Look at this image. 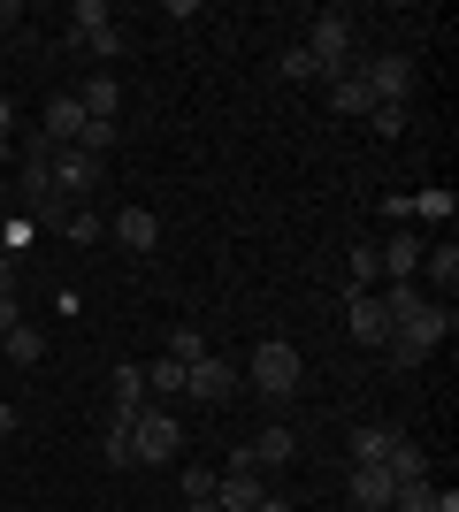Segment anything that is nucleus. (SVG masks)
Instances as JSON below:
<instances>
[{"instance_id":"1","label":"nucleus","mask_w":459,"mask_h":512,"mask_svg":"<svg viewBox=\"0 0 459 512\" xmlns=\"http://www.w3.org/2000/svg\"><path fill=\"white\" fill-rule=\"evenodd\" d=\"M299 375H306V360H299V344H284V337H261V344H253V360H245V383L261 390L268 406L299 398Z\"/></svg>"},{"instance_id":"2","label":"nucleus","mask_w":459,"mask_h":512,"mask_svg":"<svg viewBox=\"0 0 459 512\" xmlns=\"http://www.w3.org/2000/svg\"><path fill=\"white\" fill-rule=\"evenodd\" d=\"M69 46H85V54H100V62H115V54L131 46V31L115 23L108 0H77V8H69Z\"/></svg>"},{"instance_id":"3","label":"nucleus","mask_w":459,"mask_h":512,"mask_svg":"<svg viewBox=\"0 0 459 512\" xmlns=\"http://www.w3.org/2000/svg\"><path fill=\"white\" fill-rule=\"evenodd\" d=\"M306 62H314V77H337V69H352V16L345 8H322V23L306 31Z\"/></svg>"},{"instance_id":"4","label":"nucleus","mask_w":459,"mask_h":512,"mask_svg":"<svg viewBox=\"0 0 459 512\" xmlns=\"http://www.w3.org/2000/svg\"><path fill=\"white\" fill-rule=\"evenodd\" d=\"M131 451H138V467H169L176 451H184V428H176V413L146 406V413L131 421Z\"/></svg>"},{"instance_id":"5","label":"nucleus","mask_w":459,"mask_h":512,"mask_svg":"<svg viewBox=\"0 0 459 512\" xmlns=\"http://www.w3.org/2000/svg\"><path fill=\"white\" fill-rule=\"evenodd\" d=\"M360 85H368L375 107H406V92H414V62H406V54H360Z\"/></svg>"},{"instance_id":"6","label":"nucleus","mask_w":459,"mask_h":512,"mask_svg":"<svg viewBox=\"0 0 459 512\" xmlns=\"http://www.w3.org/2000/svg\"><path fill=\"white\" fill-rule=\"evenodd\" d=\"M100 192V161L77 146H54V199H69V207H85V199Z\"/></svg>"},{"instance_id":"7","label":"nucleus","mask_w":459,"mask_h":512,"mask_svg":"<svg viewBox=\"0 0 459 512\" xmlns=\"http://www.w3.org/2000/svg\"><path fill=\"white\" fill-rule=\"evenodd\" d=\"M261 497H268V490H261V467H253L245 451H230V467L215 474V505H222V512H253Z\"/></svg>"},{"instance_id":"8","label":"nucleus","mask_w":459,"mask_h":512,"mask_svg":"<svg viewBox=\"0 0 459 512\" xmlns=\"http://www.w3.org/2000/svg\"><path fill=\"white\" fill-rule=\"evenodd\" d=\"M184 398H199V406H222V398H238V367L222 360V352L192 360V375H184Z\"/></svg>"},{"instance_id":"9","label":"nucleus","mask_w":459,"mask_h":512,"mask_svg":"<svg viewBox=\"0 0 459 512\" xmlns=\"http://www.w3.org/2000/svg\"><path fill=\"white\" fill-rule=\"evenodd\" d=\"M345 329L360 344H391V314H383V291H345Z\"/></svg>"},{"instance_id":"10","label":"nucleus","mask_w":459,"mask_h":512,"mask_svg":"<svg viewBox=\"0 0 459 512\" xmlns=\"http://www.w3.org/2000/svg\"><path fill=\"white\" fill-rule=\"evenodd\" d=\"M138 413H146V367H131V360H123V367L108 375V421H123V428H131Z\"/></svg>"},{"instance_id":"11","label":"nucleus","mask_w":459,"mask_h":512,"mask_svg":"<svg viewBox=\"0 0 459 512\" xmlns=\"http://www.w3.org/2000/svg\"><path fill=\"white\" fill-rule=\"evenodd\" d=\"M108 237L123 245V253H153V245H161V214H153V207H115Z\"/></svg>"},{"instance_id":"12","label":"nucleus","mask_w":459,"mask_h":512,"mask_svg":"<svg viewBox=\"0 0 459 512\" xmlns=\"http://www.w3.org/2000/svg\"><path fill=\"white\" fill-rule=\"evenodd\" d=\"M245 459H253V467H261V474H268V467H291V459H299V436H291L284 421H268L261 436L245 444Z\"/></svg>"},{"instance_id":"13","label":"nucleus","mask_w":459,"mask_h":512,"mask_svg":"<svg viewBox=\"0 0 459 512\" xmlns=\"http://www.w3.org/2000/svg\"><path fill=\"white\" fill-rule=\"evenodd\" d=\"M77 107H85L92 123H115V115H123V85H115L108 69H92L85 85H77Z\"/></svg>"},{"instance_id":"14","label":"nucleus","mask_w":459,"mask_h":512,"mask_svg":"<svg viewBox=\"0 0 459 512\" xmlns=\"http://www.w3.org/2000/svg\"><path fill=\"white\" fill-rule=\"evenodd\" d=\"M421 276L437 283V299L452 306V291H459V245H452V237H437V245H421Z\"/></svg>"},{"instance_id":"15","label":"nucleus","mask_w":459,"mask_h":512,"mask_svg":"<svg viewBox=\"0 0 459 512\" xmlns=\"http://www.w3.org/2000/svg\"><path fill=\"white\" fill-rule=\"evenodd\" d=\"M352 505H360V512H391L398 505L391 467H352Z\"/></svg>"},{"instance_id":"16","label":"nucleus","mask_w":459,"mask_h":512,"mask_svg":"<svg viewBox=\"0 0 459 512\" xmlns=\"http://www.w3.org/2000/svg\"><path fill=\"white\" fill-rule=\"evenodd\" d=\"M398 444H406V436H398V428H352V444H345V459H352V467H383V459H391Z\"/></svg>"},{"instance_id":"17","label":"nucleus","mask_w":459,"mask_h":512,"mask_svg":"<svg viewBox=\"0 0 459 512\" xmlns=\"http://www.w3.org/2000/svg\"><path fill=\"white\" fill-rule=\"evenodd\" d=\"M383 253V283H406V276H421V237L414 230H398L391 245H375Z\"/></svg>"},{"instance_id":"18","label":"nucleus","mask_w":459,"mask_h":512,"mask_svg":"<svg viewBox=\"0 0 459 512\" xmlns=\"http://www.w3.org/2000/svg\"><path fill=\"white\" fill-rule=\"evenodd\" d=\"M77 130H85L77 92H54V100H46V138H54V146H77Z\"/></svg>"},{"instance_id":"19","label":"nucleus","mask_w":459,"mask_h":512,"mask_svg":"<svg viewBox=\"0 0 459 512\" xmlns=\"http://www.w3.org/2000/svg\"><path fill=\"white\" fill-rule=\"evenodd\" d=\"M329 107H337V115H368V85H360V54H352V69H337V77H329Z\"/></svg>"},{"instance_id":"20","label":"nucleus","mask_w":459,"mask_h":512,"mask_svg":"<svg viewBox=\"0 0 459 512\" xmlns=\"http://www.w3.org/2000/svg\"><path fill=\"white\" fill-rule=\"evenodd\" d=\"M345 291H383V253H375L368 237L345 253Z\"/></svg>"},{"instance_id":"21","label":"nucleus","mask_w":459,"mask_h":512,"mask_svg":"<svg viewBox=\"0 0 459 512\" xmlns=\"http://www.w3.org/2000/svg\"><path fill=\"white\" fill-rule=\"evenodd\" d=\"M452 214H459V199L444 192V184H437V192H406V222H437V230H452Z\"/></svg>"},{"instance_id":"22","label":"nucleus","mask_w":459,"mask_h":512,"mask_svg":"<svg viewBox=\"0 0 459 512\" xmlns=\"http://www.w3.org/2000/svg\"><path fill=\"white\" fill-rule=\"evenodd\" d=\"M54 237H69V245H100V237H108V214H92V207H62Z\"/></svg>"},{"instance_id":"23","label":"nucleus","mask_w":459,"mask_h":512,"mask_svg":"<svg viewBox=\"0 0 459 512\" xmlns=\"http://www.w3.org/2000/svg\"><path fill=\"white\" fill-rule=\"evenodd\" d=\"M0 352H8V360H16V367H39V360H46V329H31V321H16V329L0 337Z\"/></svg>"},{"instance_id":"24","label":"nucleus","mask_w":459,"mask_h":512,"mask_svg":"<svg viewBox=\"0 0 459 512\" xmlns=\"http://www.w3.org/2000/svg\"><path fill=\"white\" fill-rule=\"evenodd\" d=\"M100 459H108V467H138L131 428H123V421H108V428H100Z\"/></svg>"},{"instance_id":"25","label":"nucleus","mask_w":459,"mask_h":512,"mask_svg":"<svg viewBox=\"0 0 459 512\" xmlns=\"http://www.w3.org/2000/svg\"><path fill=\"white\" fill-rule=\"evenodd\" d=\"M383 467H391V482H398V490H406V482H429V459H421L414 444H398L391 459H383Z\"/></svg>"},{"instance_id":"26","label":"nucleus","mask_w":459,"mask_h":512,"mask_svg":"<svg viewBox=\"0 0 459 512\" xmlns=\"http://www.w3.org/2000/svg\"><path fill=\"white\" fill-rule=\"evenodd\" d=\"M184 375H192V367H176V360H153V367H146V390H161V398H184Z\"/></svg>"},{"instance_id":"27","label":"nucleus","mask_w":459,"mask_h":512,"mask_svg":"<svg viewBox=\"0 0 459 512\" xmlns=\"http://www.w3.org/2000/svg\"><path fill=\"white\" fill-rule=\"evenodd\" d=\"M161 360H176V367L207 360V344H199V329H169V352H161Z\"/></svg>"},{"instance_id":"28","label":"nucleus","mask_w":459,"mask_h":512,"mask_svg":"<svg viewBox=\"0 0 459 512\" xmlns=\"http://www.w3.org/2000/svg\"><path fill=\"white\" fill-rule=\"evenodd\" d=\"M115 138H123L115 123H92V115H85V130H77V153H92V161H100V153H108Z\"/></svg>"},{"instance_id":"29","label":"nucleus","mask_w":459,"mask_h":512,"mask_svg":"<svg viewBox=\"0 0 459 512\" xmlns=\"http://www.w3.org/2000/svg\"><path fill=\"white\" fill-rule=\"evenodd\" d=\"M31 230H39V222H31V214H16V222H0V253L16 260L23 245H31Z\"/></svg>"},{"instance_id":"30","label":"nucleus","mask_w":459,"mask_h":512,"mask_svg":"<svg viewBox=\"0 0 459 512\" xmlns=\"http://www.w3.org/2000/svg\"><path fill=\"white\" fill-rule=\"evenodd\" d=\"M276 69H284L291 85H314V62H306V46H284V54H276Z\"/></svg>"},{"instance_id":"31","label":"nucleus","mask_w":459,"mask_h":512,"mask_svg":"<svg viewBox=\"0 0 459 512\" xmlns=\"http://www.w3.org/2000/svg\"><path fill=\"white\" fill-rule=\"evenodd\" d=\"M0 161H16V100H0Z\"/></svg>"},{"instance_id":"32","label":"nucleus","mask_w":459,"mask_h":512,"mask_svg":"<svg viewBox=\"0 0 459 512\" xmlns=\"http://www.w3.org/2000/svg\"><path fill=\"white\" fill-rule=\"evenodd\" d=\"M368 123L383 130V138H398V130H406V107H368Z\"/></svg>"},{"instance_id":"33","label":"nucleus","mask_w":459,"mask_h":512,"mask_svg":"<svg viewBox=\"0 0 459 512\" xmlns=\"http://www.w3.org/2000/svg\"><path fill=\"white\" fill-rule=\"evenodd\" d=\"M184 497H215V467H184Z\"/></svg>"},{"instance_id":"34","label":"nucleus","mask_w":459,"mask_h":512,"mask_svg":"<svg viewBox=\"0 0 459 512\" xmlns=\"http://www.w3.org/2000/svg\"><path fill=\"white\" fill-rule=\"evenodd\" d=\"M8 291H16V260L0 253V299H8Z\"/></svg>"},{"instance_id":"35","label":"nucleus","mask_w":459,"mask_h":512,"mask_svg":"<svg viewBox=\"0 0 459 512\" xmlns=\"http://www.w3.org/2000/svg\"><path fill=\"white\" fill-rule=\"evenodd\" d=\"M16 321H23V314H16V299H0V337H8V329H16Z\"/></svg>"},{"instance_id":"36","label":"nucleus","mask_w":459,"mask_h":512,"mask_svg":"<svg viewBox=\"0 0 459 512\" xmlns=\"http://www.w3.org/2000/svg\"><path fill=\"white\" fill-rule=\"evenodd\" d=\"M8 436H16V406H0V444H8Z\"/></svg>"},{"instance_id":"37","label":"nucleus","mask_w":459,"mask_h":512,"mask_svg":"<svg viewBox=\"0 0 459 512\" xmlns=\"http://www.w3.org/2000/svg\"><path fill=\"white\" fill-rule=\"evenodd\" d=\"M253 512H291V497H261V505H253Z\"/></svg>"},{"instance_id":"38","label":"nucleus","mask_w":459,"mask_h":512,"mask_svg":"<svg viewBox=\"0 0 459 512\" xmlns=\"http://www.w3.org/2000/svg\"><path fill=\"white\" fill-rule=\"evenodd\" d=\"M437 512H459V490H437Z\"/></svg>"},{"instance_id":"39","label":"nucleus","mask_w":459,"mask_h":512,"mask_svg":"<svg viewBox=\"0 0 459 512\" xmlns=\"http://www.w3.org/2000/svg\"><path fill=\"white\" fill-rule=\"evenodd\" d=\"M8 23H16V8H8V0H0V39H8Z\"/></svg>"},{"instance_id":"40","label":"nucleus","mask_w":459,"mask_h":512,"mask_svg":"<svg viewBox=\"0 0 459 512\" xmlns=\"http://www.w3.org/2000/svg\"><path fill=\"white\" fill-rule=\"evenodd\" d=\"M192 512H222V505H215V497H192Z\"/></svg>"},{"instance_id":"41","label":"nucleus","mask_w":459,"mask_h":512,"mask_svg":"<svg viewBox=\"0 0 459 512\" xmlns=\"http://www.w3.org/2000/svg\"><path fill=\"white\" fill-rule=\"evenodd\" d=\"M0 207H8V176H0Z\"/></svg>"},{"instance_id":"42","label":"nucleus","mask_w":459,"mask_h":512,"mask_svg":"<svg viewBox=\"0 0 459 512\" xmlns=\"http://www.w3.org/2000/svg\"><path fill=\"white\" fill-rule=\"evenodd\" d=\"M391 512H398V505H391Z\"/></svg>"}]
</instances>
